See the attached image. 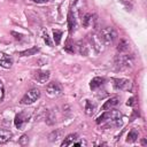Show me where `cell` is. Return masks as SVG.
Returning <instances> with one entry per match:
<instances>
[{"label": "cell", "instance_id": "6da1fadb", "mask_svg": "<svg viewBox=\"0 0 147 147\" xmlns=\"http://www.w3.org/2000/svg\"><path fill=\"white\" fill-rule=\"evenodd\" d=\"M99 37H100V39H101V41L103 42L105 46H109L115 41V39L117 37V33L113 28L107 26V28L101 29V31L99 33Z\"/></svg>", "mask_w": 147, "mask_h": 147}, {"label": "cell", "instance_id": "7a4b0ae2", "mask_svg": "<svg viewBox=\"0 0 147 147\" xmlns=\"http://www.w3.org/2000/svg\"><path fill=\"white\" fill-rule=\"evenodd\" d=\"M39 98H40V91L38 88H31L23 95V98L21 99V103L22 105H31L34 101H37Z\"/></svg>", "mask_w": 147, "mask_h": 147}, {"label": "cell", "instance_id": "3957f363", "mask_svg": "<svg viewBox=\"0 0 147 147\" xmlns=\"http://www.w3.org/2000/svg\"><path fill=\"white\" fill-rule=\"evenodd\" d=\"M115 64L118 69H126L133 65V56L132 55H118L115 59Z\"/></svg>", "mask_w": 147, "mask_h": 147}, {"label": "cell", "instance_id": "277c9868", "mask_svg": "<svg viewBox=\"0 0 147 147\" xmlns=\"http://www.w3.org/2000/svg\"><path fill=\"white\" fill-rule=\"evenodd\" d=\"M46 92L49 96H59L62 94V85L57 82H52L46 86Z\"/></svg>", "mask_w": 147, "mask_h": 147}, {"label": "cell", "instance_id": "5b68a950", "mask_svg": "<svg viewBox=\"0 0 147 147\" xmlns=\"http://www.w3.org/2000/svg\"><path fill=\"white\" fill-rule=\"evenodd\" d=\"M88 41H90L88 45H90L92 48H94L96 53H100V52L103 49V46H105V45H103V42L101 41L99 34H95V33L90 34V36H88Z\"/></svg>", "mask_w": 147, "mask_h": 147}, {"label": "cell", "instance_id": "8992f818", "mask_svg": "<svg viewBox=\"0 0 147 147\" xmlns=\"http://www.w3.org/2000/svg\"><path fill=\"white\" fill-rule=\"evenodd\" d=\"M29 117H30V116H29L28 113H25V111H22V113L17 114V115L15 116V119H14V124H15V126H16L17 129L22 130V129L24 127V125L28 123Z\"/></svg>", "mask_w": 147, "mask_h": 147}, {"label": "cell", "instance_id": "52a82bcc", "mask_svg": "<svg viewBox=\"0 0 147 147\" xmlns=\"http://www.w3.org/2000/svg\"><path fill=\"white\" fill-rule=\"evenodd\" d=\"M113 85L116 90H129L131 86V83L129 79H125V78H114Z\"/></svg>", "mask_w": 147, "mask_h": 147}, {"label": "cell", "instance_id": "ba28073f", "mask_svg": "<svg viewBox=\"0 0 147 147\" xmlns=\"http://www.w3.org/2000/svg\"><path fill=\"white\" fill-rule=\"evenodd\" d=\"M49 78V71H45V70H38L33 74V79L37 80L40 84H45Z\"/></svg>", "mask_w": 147, "mask_h": 147}, {"label": "cell", "instance_id": "9c48e42d", "mask_svg": "<svg viewBox=\"0 0 147 147\" xmlns=\"http://www.w3.org/2000/svg\"><path fill=\"white\" fill-rule=\"evenodd\" d=\"M0 65H1L2 68H6V69H9V68L13 65V60H11V57H10L8 54L3 53V52H0Z\"/></svg>", "mask_w": 147, "mask_h": 147}, {"label": "cell", "instance_id": "30bf717a", "mask_svg": "<svg viewBox=\"0 0 147 147\" xmlns=\"http://www.w3.org/2000/svg\"><path fill=\"white\" fill-rule=\"evenodd\" d=\"M118 103H119V98H118V96H111V98H109V99L103 103L102 110H109V109L116 107Z\"/></svg>", "mask_w": 147, "mask_h": 147}, {"label": "cell", "instance_id": "8fae6325", "mask_svg": "<svg viewBox=\"0 0 147 147\" xmlns=\"http://www.w3.org/2000/svg\"><path fill=\"white\" fill-rule=\"evenodd\" d=\"M95 21H96L95 15H94V14H90V13H88V14H85V15L83 16V18H82V23H83V25H84L85 28L92 26Z\"/></svg>", "mask_w": 147, "mask_h": 147}, {"label": "cell", "instance_id": "7c38bea8", "mask_svg": "<svg viewBox=\"0 0 147 147\" xmlns=\"http://www.w3.org/2000/svg\"><path fill=\"white\" fill-rule=\"evenodd\" d=\"M78 139H79V138H78V134H76V133H71V134L67 136V138H64V140L62 141L61 146H62V147H64V146H72Z\"/></svg>", "mask_w": 147, "mask_h": 147}, {"label": "cell", "instance_id": "4fadbf2b", "mask_svg": "<svg viewBox=\"0 0 147 147\" xmlns=\"http://www.w3.org/2000/svg\"><path fill=\"white\" fill-rule=\"evenodd\" d=\"M11 137H13V133L9 130L0 129V144H6L11 139Z\"/></svg>", "mask_w": 147, "mask_h": 147}, {"label": "cell", "instance_id": "5bb4252c", "mask_svg": "<svg viewBox=\"0 0 147 147\" xmlns=\"http://www.w3.org/2000/svg\"><path fill=\"white\" fill-rule=\"evenodd\" d=\"M103 83H105L103 77H94L90 83V87H91V90H96V88L101 87L103 85Z\"/></svg>", "mask_w": 147, "mask_h": 147}, {"label": "cell", "instance_id": "9a60e30c", "mask_svg": "<svg viewBox=\"0 0 147 147\" xmlns=\"http://www.w3.org/2000/svg\"><path fill=\"white\" fill-rule=\"evenodd\" d=\"M94 113H95V105L90 100H85V114L87 116H92Z\"/></svg>", "mask_w": 147, "mask_h": 147}, {"label": "cell", "instance_id": "2e32d148", "mask_svg": "<svg viewBox=\"0 0 147 147\" xmlns=\"http://www.w3.org/2000/svg\"><path fill=\"white\" fill-rule=\"evenodd\" d=\"M90 45H87L86 44V41H83V40H80L79 42H78V52L82 54V55H88V52H90V47H88Z\"/></svg>", "mask_w": 147, "mask_h": 147}, {"label": "cell", "instance_id": "e0dca14e", "mask_svg": "<svg viewBox=\"0 0 147 147\" xmlns=\"http://www.w3.org/2000/svg\"><path fill=\"white\" fill-rule=\"evenodd\" d=\"M68 24H69V31L72 33L75 31V28H76V18H75V15L72 14L71 10L68 14Z\"/></svg>", "mask_w": 147, "mask_h": 147}, {"label": "cell", "instance_id": "ac0fdd59", "mask_svg": "<svg viewBox=\"0 0 147 147\" xmlns=\"http://www.w3.org/2000/svg\"><path fill=\"white\" fill-rule=\"evenodd\" d=\"M129 48H130V45H129V42H127L126 40H124V39L119 40L118 46H117V51H118L119 53L126 52V51H129Z\"/></svg>", "mask_w": 147, "mask_h": 147}, {"label": "cell", "instance_id": "d6986e66", "mask_svg": "<svg viewBox=\"0 0 147 147\" xmlns=\"http://www.w3.org/2000/svg\"><path fill=\"white\" fill-rule=\"evenodd\" d=\"M37 52H39V48H38V47H32V48H30V49H26V51L20 52V53H18V55H21V56H30V55L36 54Z\"/></svg>", "mask_w": 147, "mask_h": 147}, {"label": "cell", "instance_id": "ffe728a7", "mask_svg": "<svg viewBox=\"0 0 147 147\" xmlns=\"http://www.w3.org/2000/svg\"><path fill=\"white\" fill-rule=\"evenodd\" d=\"M137 139H138V132H137L134 129H132V130L129 132V134H127L126 141H127V142H134Z\"/></svg>", "mask_w": 147, "mask_h": 147}, {"label": "cell", "instance_id": "44dd1931", "mask_svg": "<svg viewBox=\"0 0 147 147\" xmlns=\"http://www.w3.org/2000/svg\"><path fill=\"white\" fill-rule=\"evenodd\" d=\"M61 37H62V31H60V30H54L53 31V39H54V41H55L56 45L60 44Z\"/></svg>", "mask_w": 147, "mask_h": 147}, {"label": "cell", "instance_id": "7402d4cb", "mask_svg": "<svg viewBox=\"0 0 147 147\" xmlns=\"http://www.w3.org/2000/svg\"><path fill=\"white\" fill-rule=\"evenodd\" d=\"M61 133H62V131H53L51 134H49V140L51 141H56L59 138H60V136H61Z\"/></svg>", "mask_w": 147, "mask_h": 147}, {"label": "cell", "instance_id": "603a6c76", "mask_svg": "<svg viewBox=\"0 0 147 147\" xmlns=\"http://www.w3.org/2000/svg\"><path fill=\"white\" fill-rule=\"evenodd\" d=\"M42 38H44V41H45L48 46H51V47L53 46V42H52V40H51V38H49V36H48L47 32H45V31L42 32Z\"/></svg>", "mask_w": 147, "mask_h": 147}, {"label": "cell", "instance_id": "cb8c5ba5", "mask_svg": "<svg viewBox=\"0 0 147 147\" xmlns=\"http://www.w3.org/2000/svg\"><path fill=\"white\" fill-rule=\"evenodd\" d=\"M20 145H22V146H25V145H28V142H29V137L28 136H22L21 138H20Z\"/></svg>", "mask_w": 147, "mask_h": 147}, {"label": "cell", "instance_id": "d4e9b609", "mask_svg": "<svg viewBox=\"0 0 147 147\" xmlns=\"http://www.w3.org/2000/svg\"><path fill=\"white\" fill-rule=\"evenodd\" d=\"M64 49H65V51H68V52H70V53H74V52H75L74 45H71L69 41H68V42H67V45L64 46Z\"/></svg>", "mask_w": 147, "mask_h": 147}, {"label": "cell", "instance_id": "484cf974", "mask_svg": "<svg viewBox=\"0 0 147 147\" xmlns=\"http://www.w3.org/2000/svg\"><path fill=\"white\" fill-rule=\"evenodd\" d=\"M3 94H5V88H3V84H2V82L0 80V102H1L2 99H3Z\"/></svg>", "mask_w": 147, "mask_h": 147}, {"label": "cell", "instance_id": "4316f807", "mask_svg": "<svg viewBox=\"0 0 147 147\" xmlns=\"http://www.w3.org/2000/svg\"><path fill=\"white\" fill-rule=\"evenodd\" d=\"M32 1L36 3H45V2H48L49 0H32Z\"/></svg>", "mask_w": 147, "mask_h": 147}, {"label": "cell", "instance_id": "83f0119b", "mask_svg": "<svg viewBox=\"0 0 147 147\" xmlns=\"http://www.w3.org/2000/svg\"><path fill=\"white\" fill-rule=\"evenodd\" d=\"M133 100H134V99H133V98H131V99L127 101V106H129V105H130V106H131V105H133Z\"/></svg>", "mask_w": 147, "mask_h": 147}]
</instances>
